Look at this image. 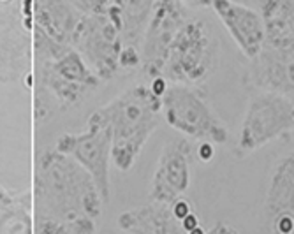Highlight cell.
Instances as JSON below:
<instances>
[{"instance_id": "obj_1", "label": "cell", "mask_w": 294, "mask_h": 234, "mask_svg": "<svg viewBox=\"0 0 294 234\" xmlns=\"http://www.w3.org/2000/svg\"><path fill=\"white\" fill-rule=\"evenodd\" d=\"M218 56L220 44L215 28L194 11L169 48L162 79L173 85L199 88L217 71Z\"/></svg>"}, {"instance_id": "obj_11", "label": "cell", "mask_w": 294, "mask_h": 234, "mask_svg": "<svg viewBox=\"0 0 294 234\" xmlns=\"http://www.w3.org/2000/svg\"><path fill=\"white\" fill-rule=\"evenodd\" d=\"M262 20L266 25V39L294 41V2H259Z\"/></svg>"}, {"instance_id": "obj_8", "label": "cell", "mask_w": 294, "mask_h": 234, "mask_svg": "<svg viewBox=\"0 0 294 234\" xmlns=\"http://www.w3.org/2000/svg\"><path fill=\"white\" fill-rule=\"evenodd\" d=\"M264 211L277 234H294V152L273 164Z\"/></svg>"}, {"instance_id": "obj_3", "label": "cell", "mask_w": 294, "mask_h": 234, "mask_svg": "<svg viewBox=\"0 0 294 234\" xmlns=\"http://www.w3.org/2000/svg\"><path fill=\"white\" fill-rule=\"evenodd\" d=\"M291 132H294V99L254 92L241 120L236 152L241 157L248 155Z\"/></svg>"}, {"instance_id": "obj_5", "label": "cell", "mask_w": 294, "mask_h": 234, "mask_svg": "<svg viewBox=\"0 0 294 234\" xmlns=\"http://www.w3.org/2000/svg\"><path fill=\"white\" fill-rule=\"evenodd\" d=\"M162 109L160 95L153 90L139 88L122 106V136L118 146V162L122 167L131 166L143 141L157 127L158 111Z\"/></svg>"}, {"instance_id": "obj_7", "label": "cell", "mask_w": 294, "mask_h": 234, "mask_svg": "<svg viewBox=\"0 0 294 234\" xmlns=\"http://www.w3.org/2000/svg\"><path fill=\"white\" fill-rule=\"evenodd\" d=\"M210 7L227 28L240 51L252 60L266 42V25L259 9H252L233 0H213Z\"/></svg>"}, {"instance_id": "obj_2", "label": "cell", "mask_w": 294, "mask_h": 234, "mask_svg": "<svg viewBox=\"0 0 294 234\" xmlns=\"http://www.w3.org/2000/svg\"><path fill=\"white\" fill-rule=\"evenodd\" d=\"M164 118L183 137L197 143L225 144L229 130L199 88L169 85L162 97Z\"/></svg>"}, {"instance_id": "obj_12", "label": "cell", "mask_w": 294, "mask_h": 234, "mask_svg": "<svg viewBox=\"0 0 294 234\" xmlns=\"http://www.w3.org/2000/svg\"><path fill=\"white\" fill-rule=\"evenodd\" d=\"M208 234H238V231L233 229L231 225H227V223L218 222V223H215V225L208 231Z\"/></svg>"}, {"instance_id": "obj_4", "label": "cell", "mask_w": 294, "mask_h": 234, "mask_svg": "<svg viewBox=\"0 0 294 234\" xmlns=\"http://www.w3.org/2000/svg\"><path fill=\"white\" fill-rule=\"evenodd\" d=\"M245 83L254 92L294 99V41L266 39L261 51L248 60Z\"/></svg>"}, {"instance_id": "obj_9", "label": "cell", "mask_w": 294, "mask_h": 234, "mask_svg": "<svg viewBox=\"0 0 294 234\" xmlns=\"http://www.w3.org/2000/svg\"><path fill=\"white\" fill-rule=\"evenodd\" d=\"M194 11L187 2H162L157 6L146 42V67L152 74H162L176 33Z\"/></svg>"}, {"instance_id": "obj_10", "label": "cell", "mask_w": 294, "mask_h": 234, "mask_svg": "<svg viewBox=\"0 0 294 234\" xmlns=\"http://www.w3.org/2000/svg\"><path fill=\"white\" fill-rule=\"evenodd\" d=\"M122 225L134 234H189L183 220L174 213L173 204L157 202L129 213L122 218Z\"/></svg>"}, {"instance_id": "obj_6", "label": "cell", "mask_w": 294, "mask_h": 234, "mask_svg": "<svg viewBox=\"0 0 294 234\" xmlns=\"http://www.w3.org/2000/svg\"><path fill=\"white\" fill-rule=\"evenodd\" d=\"M194 153V144L187 137H176L164 146L153 174V201L174 204L183 199L190 187V164Z\"/></svg>"}]
</instances>
